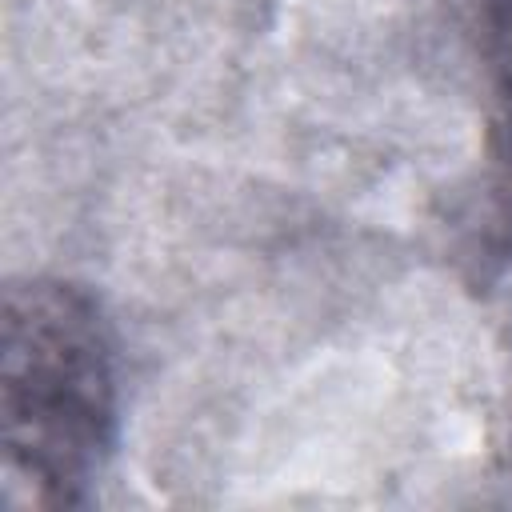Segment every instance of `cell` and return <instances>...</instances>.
<instances>
[{"mask_svg":"<svg viewBox=\"0 0 512 512\" xmlns=\"http://www.w3.org/2000/svg\"><path fill=\"white\" fill-rule=\"evenodd\" d=\"M508 100H512V44H508Z\"/></svg>","mask_w":512,"mask_h":512,"instance_id":"2","label":"cell"},{"mask_svg":"<svg viewBox=\"0 0 512 512\" xmlns=\"http://www.w3.org/2000/svg\"><path fill=\"white\" fill-rule=\"evenodd\" d=\"M116 444V360L92 296L60 280L4 292L0 512L88 500Z\"/></svg>","mask_w":512,"mask_h":512,"instance_id":"1","label":"cell"}]
</instances>
